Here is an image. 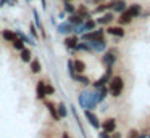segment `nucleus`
<instances>
[{"label": "nucleus", "instance_id": "6", "mask_svg": "<svg viewBox=\"0 0 150 138\" xmlns=\"http://www.w3.org/2000/svg\"><path fill=\"white\" fill-rule=\"evenodd\" d=\"M89 47H91V53L92 51H103L107 50V40L105 39H98V40H91L87 42Z\"/></svg>", "mask_w": 150, "mask_h": 138}, {"label": "nucleus", "instance_id": "8", "mask_svg": "<svg viewBox=\"0 0 150 138\" xmlns=\"http://www.w3.org/2000/svg\"><path fill=\"white\" fill-rule=\"evenodd\" d=\"M115 19V15L111 11H105L102 13V16L98 19H95V22H97V26H110V22Z\"/></svg>", "mask_w": 150, "mask_h": 138}, {"label": "nucleus", "instance_id": "10", "mask_svg": "<svg viewBox=\"0 0 150 138\" xmlns=\"http://www.w3.org/2000/svg\"><path fill=\"white\" fill-rule=\"evenodd\" d=\"M76 15H79L81 16L82 19H91L92 18V13H91V10L87 8V5H86V3H81V5L79 6H76Z\"/></svg>", "mask_w": 150, "mask_h": 138}, {"label": "nucleus", "instance_id": "17", "mask_svg": "<svg viewBox=\"0 0 150 138\" xmlns=\"http://www.w3.org/2000/svg\"><path fill=\"white\" fill-rule=\"evenodd\" d=\"M126 10L129 11V15L132 16V19H134V18H139L140 16V13H142V5H140V3H132V5H129Z\"/></svg>", "mask_w": 150, "mask_h": 138}, {"label": "nucleus", "instance_id": "9", "mask_svg": "<svg viewBox=\"0 0 150 138\" xmlns=\"http://www.w3.org/2000/svg\"><path fill=\"white\" fill-rule=\"evenodd\" d=\"M84 116H86V119H87V122H89V124H91L94 128H97V130L100 128V120H98V117H97V114H95V112L86 109Z\"/></svg>", "mask_w": 150, "mask_h": 138}, {"label": "nucleus", "instance_id": "12", "mask_svg": "<svg viewBox=\"0 0 150 138\" xmlns=\"http://www.w3.org/2000/svg\"><path fill=\"white\" fill-rule=\"evenodd\" d=\"M45 82L44 80H39L36 85V98L39 99V101H44L45 99Z\"/></svg>", "mask_w": 150, "mask_h": 138}, {"label": "nucleus", "instance_id": "30", "mask_svg": "<svg viewBox=\"0 0 150 138\" xmlns=\"http://www.w3.org/2000/svg\"><path fill=\"white\" fill-rule=\"evenodd\" d=\"M39 29L36 27V24H34V22H31L29 24V34H31V37L34 39V40H37V39H39Z\"/></svg>", "mask_w": 150, "mask_h": 138}, {"label": "nucleus", "instance_id": "35", "mask_svg": "<svg viewBox=\"0 0 150 138\" xmlns=\"http://www.w3.org/2000/svg\"><path fill=\"white\" fill-rule=\"evenodd\" d=\"M110 138H121V133L120 132H113V133H110Z\"/></svg>", "mask_w": 150, "mask_h": 138}, {"label": "nucleus", "instance_id": "3", "mask_svg": "<svg viewBox=\"0 0 150 138\" xmlns=\"http://www.w3.org/2000/svg\"><path fill=\"white\" fill-rule=\"evenodd\" d=\"M111 74H113V67L108 66V67H107V71L103 72V76H102L100 79H97V80H94V82H92V87H94V90H98L100 87L107 85V82L111 79V77H113Z\"/></svg>", "mask_w": 150, "mask_h": 138}, {"label": "nucleus", "instance_id": "14", "mask_svg": "<svg viewBox=\"0 0 150 138\" xmlns=\"http://www.w3.org/2000/svg\"><path fill=\"white\" fill-rule=\"evenodd\" d=\"M73 29H74V26H73V24H69L68 21H65V22H62V24H58L57 31H58V34L69 35V34H73Z\"/></svg>", "mask_w": 150, "mask_h": 138}, {"label": "nucleus", "instance_id": "16", "mask_svg": "<svg viewBox=\"0 0 150 138\" xmlns=\"http://www.w3.org/2000/svg\"><path fill=\"white\" fill-rule=\"evenodd\" d=\"M108 10H111V3L110 2H108V3L103 2V3H98L94 10H91V13H92V15H102V13L108 11Z\"/></svg>", "mask_w": 150, "mask_h": 138}, {"label": "nucleus", "instance_id": "15", "mask_svg": "<svg viewBox=\"0 0 150 138\" xmlns=\"http://www.w3.org/2000/svg\"><path fill=\"white\" fill-rule=\"evenodd\" d=\"M110 3H111V10H113L115 13H121L127 8V3L124 2V0H111Z\"/></svg>", "mask_w": 150, "mask_h": 138}, {"label": "nucleus", "instance_id": "42", "mask_svg": "<svg viewBox=\"0 0 150 138\" xmlns=\"http://www.w3.org/2000/svg\"><path fill=\"white\" fill-rule=\"evenodd\" d=\"M65 2H73V0H65Z\"/></svg>", "mask_w": 150, "mask_h": 138}, {"label": "nucleus", "instance_id": "11", "mask_svg": "<svg viewBox=\"0 0 150 138\" xmlns=\"http://www.w3.org/2000/svg\"><path fill=\"white\" fill-rule=\"evenodd\" d=\"M44 104H45L47 111L50 112V116H52V119H53V120H55V122H60V120H62V119H60V116H58V112H57V106H55V103L44 99Z\"/></svg>", "mask_w": 150, "mask_h": 138}, {"label": "nucleus", "instance_id": "28", "mask_svg": "<svg viewBox=\"0 0 150 138\" xmlns=\"http://www.w3.org/2000/svg\"><path fill=\"white\" fill-rule=\"evenodd\" d=\"M63 11L68 13V15H73V13H76V6L73 5V2H65V5H63Z\"/></svg>", "mask_w": 150, "mask_h": 138}, {"label": "nucleus", "instance_id": "31", "mask_svg": "<svg viewBox=\"0 0 150 138\" xmlns=\"http://www.w3.org/2000/svg\"><path fill=\"white\" fill-rule=\"evenodd\" d=\"M45 95H47V96L55 95V87L50 85V83H47V82H45Z\"/></svg>", "mask_w": 150, "mask_h": 138}, {"label": "nucleus", "instance_id": "29", "mask_svg": "<svg viewBox=\"0 0 150 138\" xmlns=\"http://www.w3.org/2000/svg\"><path fill=\"white\" fill-rule=\"evenodd\" d=\"M11 47H13L16 51H21V50L24 48V42L21 40V39H18V37H16L13 42H11Z\"/></svg>", "mask_w": 150, "mask_h": 138}, {"label": "nucleus", "instance_id": "18", "mask_svg": "<svg viewBox=\"0 0 150 138\" xmlns=\"http://www.w3.org/2000/svg\"><path fill=\"white\" fill-rule=\"evenodd\" d=\"M131 21H132V16L129 15V11H127V10H124V11L120 13V18H118V26H127Z\"/></svg>", "mask_w": 150, "mask_h": 138}, {"label": "nucleus", "instance_id": "38", "mask_svg": "<svg viewBox=\"0 0 150 138\" xmlns=\"http://www.w3.org/2000/svg\"><path fill=\"white\" fill-rule=\"evenodd\" d=\"M4 5H8V0H0V6H4Z\"/></svg>", "mask_w": 150, "mask_h": 138}, {"label": "nucleus", "instance_id": "37", "mask_svg": "<svg viewBox=\"0 0 150 138\" xmlns=\"http://www.w3.org/2000/svg\"><path fill=\"white\" fill-rule=\"evenodd\" d=\"M40 5H42V10L47 8V0H40Z\"/></svg>", "mask_w": 150, "mask_h": 138}, {"label": "nucleus", "instance_id": "7", "mask_svg": "<svg viewBox=\"0 0 150 138\" xmlns=\"http://www.w3.org/2000/svg\"><path fill=\"white\" fill-rule=\"evenodd\" d=\"M105 31H107V34L113 35V37H120V39H123L126 35V31H124L123 26H107Z\"/></svg>", "mask_w": 150, "mask_h": 138}, {"label": "nucleus", "instance_id": "40", "mask_svg": "<svg viewBox=\"0 0 150 138\" xmlns=\"http://www.w3.org/2000/svg\"><path fill=\"white\" fill-rule=\"evenodd\" d=\"M105 0H92V3H95V5H98V3H103Z\"/></svg>", "mask_w": 150, "mask_h": 138}, {"label": "nucleus", "instance_id": "5", "mask_svg": "<svg viewBox=\"0 0 150 138\" xmlns=\"http://www.w3.org/2000/svg\"><path fill=\"white\" fill-rule=\"evenodd\" d=\"M100 128L103 132H107V133H113L116 130V119H113V117L105 119L103 122H100Z\"/></svg>", "mask_w": 150, "mask_h": 138}, {"label": "nucleus", "instance_id": "1", "mask_svg": "<svg viewBox=\"0 0 150 138\" xmlns=\"http://www.w3.org/2000/svg\"><path fill=\"white\" fill-rule=\"evenodd\" d=\"M124 92V79L121 76H113L108 80V93L113 98H120Z\"/></svg>", "mask_w": 150, "mask_h": 138}, {"label": "nucleus", "instance_id": "21", "mask_svg": "<svg viewBox=\"0 0 150 138\" xmlns=\"http://www.w3.org/2000/svg\"><path fill=\"white\" fill-rule=\"evenodd\" d=\"M73 66H74L76 74H84L86 69H87V66H86V63L82 60H73Z\"/></svg>", "mask_w": 150, "mask_h": 138}, {"label": "nucleus", "instance_id": "27", "mask_svg": "<svg viewBox=\"0 0 150 138\" xmlns=\"http://www.w3.org/2000/svg\"><path fill=\"white\" fill-rule=\"evenodd\" d=\"M57 112H58L60 119H65V117H68V109H66L65 103H58V104H57Z\"/></svg>", "mask_w": 150, "mask_h": 138}, {"label": "nucleus", "instance_id": "34", "mask_svg": "<svg viewBox=\"0 0 150 138\" xmlns=\"http://www.w3.org/2000/svg\"><path fill=\"white\" fill-rule=\"evenodd\" d=\"M98 138H110V133H107V132L102 130L100 133H98Z\"/></svg>", "mask_w": 150, "mask_h": 138}, {"label": "nucleus", "instance_id": "32", "mask_svg": "<svg viewBox=\"0 0 150 138\" xmlns=\"http://www.w3.org/2000/svg\"><path fill=\"white\" fill-rule=\"evenodd\" d=\"M68 72H69V77L74 76V66H73V60H68Z\"/></svg>", "mask_w": 150, "mask_h": 138}, {"label": "nucleus", "instance_id": "26", "mask_svg": "<svg viewBox=\"0 0 150 138\" xmlns=\"http://www.w3.org/2000/svg\"><path fill=\"white\" fill-rule=\"evenodd\" d=\"M73 50L74 51H87V53H91V47H89V43L87 42H82V40H79Z\"/></svg>", "mask_w": 150, "mask_h": 138}, {"label": "nucleus", "instance_id": "23", "mask_svg": "<svg viewBox=\"0 0 150 138\" xmlns=\"http://www.w3.org/2000/svg\"><path fill=\"white\" fill-rule=\"evenodd\" d=\"M0 35L4 37V40L10 42V43L16 39V34H15V31H11V29H4V31H0Z\"/></svg>", "mask_w": 150, "mask_h": 138}, {"label": "nucleus", "instance_id": "19", "mask_svg": "<svg viewBox=\"0 0 150 138\" xmlns=\"http://www.w3.org/2000/svg\"><path fill=\"white\" fill-rule=\"evenodd\" d=\"M15 34H16V37H18V39H21V40L24 42V45H26V43H29V45H33V47H34V45H37V43H36V40H34L33 37L26 35L23 31H20V29H16V31H15Z\"/></svg>", "mask_w": 150, "mask_h": 138}, {"label": "nucleus", "instance_id": "33", "mask_svg": "<svg viewBox=\"0 0 150 138\" xmlns=\"http://www.w3.org/2000/svg\"><path fill=\"white\" fill-rule=\"evenodd\" d=\"M139 133H140L139 130H136V128H131L129 133H127V138H137V137H139Z\"/></svg>", "mask_w": 150, "mask_h": 138}, {"label": "nucleus", "instance_id": "22", "mask_svg": "<svg viewBox=\"0 0 150 138\" xmlns=\"http://www.w3.org/2000/svg\"><path fill=\"white\" fill-rule=\"evenodd\" d=\"M29 69L33 74H39L40 71H42V64H40V61L37 60V58H33V60L29 61Z\"/></svg>", "mask_w": 150, "mask_h": 138}, {"label": "nucleus", "instance_id": "24", "mask_svg": "<svg viewBox=\"0 0 150 138\" xmlns=\"http://www.w3.org/2000/svg\"><path fill=\"white\" fill-rule=\"evenodd\" d=\"M20 58L23 63H29L31 60H33V51H31V48H26L24 47L23 50L20 51Z\"/></svg>", "mask_w": 150, "mask_h": 138}, {"label": "nucleus", "instance_id": "13", "mask_svg": "<svg viewBox=\"0 0 150 138\" xmlns=\"http://www.w3.org/2000/svg\"><path fill=\"white\" fill-rule=\"evenodd\" d=\"M79 42V37L76 34H69L65 37V40H63V43H65V47L68 48V50H73V48L76 47V43Z\"/></svg>", "mask_w": 150, "mask_h": 138}, {"label": "nucleus", "instance_id": "4", "mask_svg": "<svg viewBox=\"0 0 150 138\" xmlns=\"http://www.w3.org/2000/svg\"><path fill=\"white\" fill-rule=\"evenodd\" d=\"M116 55H118V50H116V48H108V50L105 51V55L102 56V61H103L105 66H107V67H108V66L113 67V64L116 63V60H118Z\"/></svg>", "mask_w": 150, "mask_h": 138}, {"label": "nucleus", "instance_id": "39", "mask_svg": "<svg viewBox=\"0 0 150 138\" xmlns=\"http://www.w3.org/2000/svg\"><path fill=\"white\" fill-rule=\"evenodd\" d=\"M137 138H147V133H145V132H142V133H139V137H137Z\"/></svg>", "mask_w": 150, "mask_h": 138}, {"label": "nucleus", "instance_id": "25", "mask_svg": "<svg viewBox=\"0 0 150 138\" xmlns=\"http://www.w3.org/2000/svg\"><path fill=\"white\" fill-rule=\"evenodd\" d=\"M68 22H69V24H73V26H79V24L84 22V19H82L79 15L73 13V15H68Z\"/></svg>", "mask_w": 150, "mask_h": 138}, {"label": "nucleus", "instance_id": "2", "mask_svg": "<svg viewBox=\"0 0 150 138\" xmlns=\"http://www.w3.org/2000/svg\"><path fill=\"white\" fill-rule=\"evenodd\" d=\"M98 39H105V29L103 27H98V29H94V31H91V32H84V34H81V40L82 42L98 40Z\"/></svg>", "mask_w": 150, "mask_h": 138}, {"label": "nucleus", "instance_id": "41", "mask_svg": "<svg viewBox=\"0 0 150 138\" xmlns=\"http://www.w3.org/2000/svg\"><path fill=\"white\" fill-rule=\"evenodd\" d=\"M62 138H71V137H69V135H68V133H66V132H63V135H62Z\"/></svg>", "mask_w": 150, "mask_h": 138}, {"label": "nucleus", "instance_id": "20", "mask_svg": "<svg viewBox=\"0 0 150 138\" xmlns=\"http://www.w3.org/2000/svg\"><path fill=\"white\" fill-rule=\"evenodd\" d=\"M71 79H73V80H76V82H79L82 87H89V85H91V82H92V80L89 79L87 76H84V74H74V76H73Z\"/></svg>", "mask_w": 150, "mask_h": 138}, {"label": "nucleus", "instance_id": "36", "mask_svg": "<svg viewBox=\"0 0 150 138\" xmlns=\"http://www.w3.org/2000/svg\"><path fill=\"white\" fill-rule=\"evenodd\" d=\"M8 5H11V6L18 5V0H8Z\"/></svg>", "mask_w": 150, "mask_h": 138}, {"label": "nucleus", "instance_id": "43", "mask_svg": "<svg viewBox=\"0 0 150 138\" xmlns=\"http://www.w3.org/2000/svg\"><path fill=\"white\" fill-rule=\"evenodd\" d=\"M147 138H150V135H147Z\"/></svg>", "mask_w": 150, "mask_h": 138}]
</instances>
